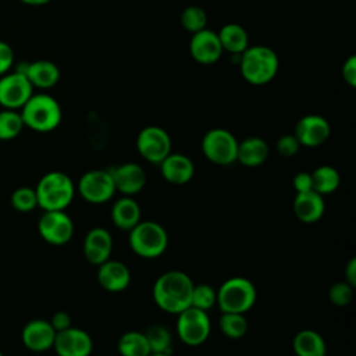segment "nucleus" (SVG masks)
<instances>
[{"instance_id": "nucleus-11", "label": "nucleus", "mask_w": 356, "mask_h": 356, "mask_svg": "<svg viewBox=\"0 0 356 356\" xmlns=\"http://www.w3.org/2000/svg\"><path fill=\"white\" fill-rule=\"evenodd\" d=\"M42 239L50 245H65L74 235V222L65 210L44 211L38 221Z\"/></svg>"}, {"instance_id": "nucleus-8", "label": "nucleus", "mask_w": 356, "mask_h": 356, "mask_svg": "<svg viewBox=\"0 0 356 356\" xmlns=\"http://www.w3.org/2000/svg\"><path fill=\"white\" fill-rule=\"evenodd\" d=\"M177 316V332L185 345L197 346L207 341L211 331L207 312L189 306Z\"/></svg>"}, {"instance_id": "nucleus-21", "label": "nucleus", "mask_w": 356, "mask_h": 356, "mask_svg": "<svg viewBox=\"0 0 356 356\" xmlns=\"http://www.w3.org/2000/svg\"><path fill=\"white\" fill-rule=\"evenodd\" d=\"M325 202L323 195L316 191L296 193L293 199V213L296 218L306 224H313L324 216Z\"/></svg>"}, {"instance_id": "nucleus-1", "label": "nucleus", "mask_w": 356, "mask_h": 356, "mask_svg": "<svg viewBox=\"0 0 356 356\" xmlns=\"http://www.w3.org/2000/svg\"><path fill=\"white\" fill-rule=\"evenodd\" d=\"M192 288L193 281L186 273L170 270L154 281L153 299L161 310L178 314L191 306Z\"/></svg>"}, {"instance_id": "nucleus-13", "label": "nucleus", "mask_w": 356, "mask_h": 356, "mask_svg": "<svg viewBox=\"0 0 356 356\" xmlns=\"http://www.w3.org/2000/svg\"><path fill=\"white\" fill-rule=\"evenodd\" d=\"M53 349L58 356H89L93 350V341L85 330L71 325L56 332Z\"/></svg>"}, {"instance_id": "nucleus-28", "label": "nucleus", "mask_w": 356, "mask_h": 356, "mask_svg": "<svg viewBox=\"0 0 356 356\" xmlns=\"http://www.w3.org/2000/svg\"><path fill=\"white\" fill-rule=\"evenodd\" d=\"M312 174V182H313V191H316L320 195H328L338 189L341 177L337 168L332 165H320L317 167Z\"/></svg>"}, {"instance_id": "nucleus-18", "label": "nucleus", "mask_w": 356, "mask_h": 356, "mask_svg": "<svg viewBox=\"0 0 356 356\" xmlns=\"http://www.w3.org/2000/svg\"><path fill=\"white\" fill-rule=\"evenodd\" d=\"M113 250V236L108 229L103 227H95L88 231L83 239V256L95 266H100L107 261Z\"/></svg>"}, {"instance_id": "nucleus-43", "label": "nucleus", "mask_w": 356, "mask_h": 356, "mask_svg": "<svg viewBox=\"0 0 356 356\" xmlns=\"http://www.w3.org/2000/svg\"><path fill=\"white\" fill-rule=\"evenodd\" d=\"M149 356H171V353H150Z\"/></svg>"}, {"instance_id": "nucleus-16", "label": "nucleus", "mask_w": 356, "mask_h": 356, "mask_svg": "<svg viewBox=\"0 0 356 356\" xmlns=\"http://www.w3.org/2000/svg\"><path fill=\"white\" fill-rule=\"evenodd\" d=\"M108 171L111 174L115 192H121L124 196H134L146 185V172L136 163H122Z\"/></svg>"}, {"instance_id": "nucleus-5", "label": "nucleus", "mask_w": 356, "mask_h": 356, "mask_svg": "<svg viewBox=\"0 0 356 356\" xmlns=\"http://www.w3.org/2000/svg\"><path fill=\"white\" fill-rule=\"evenodd\" d=\"M257 298L254 284L245 277H232L222 282L217 291V305L222 313L249 312Z\"/></svg>"}, {"instance_id": "nucleus-27", "label": "nucleus", "mask_w": 356, "mask_h": 356, "mask_svg": "<svg viewBox=\"0 0 356 356\" xmlns=\"http://www.w3.org/2000/svg\"><path fill=\"white\" fill-rule=\"evenodd\" d=\"M117 349L121 356H149L150 348L145 332L142 331H127L117 342Z\"/></svg>"}, {"instance_id": "nucleus-19", "label": "nucleus", "mask_w": 356, "mask_h": 356, "mask_svg": "<svg viewBox=\"0 0 356 356\" xmlns=\"http://www.w3.org/2000/svg\"><path fill=\"white\" fill-rule=\"evenodd\" d=\"M159 165L163 178L172 185H185L195 174L193 161L182 153H170Z\"/></svg>"}, {"instance_id": "nucleus-25", "label": "nucleus", "mask_w": 356, "mask_h": 356, "mask_svg": "<svg viewBox=\"0 0 356 356\" xmlns=\"http://www.w3.org/2000/svg\"><path fill=\"white\" fill-rule=\"evenodd\" d=\"M222 51L239 56L249 47V36L246 29L235 22H228L217 32Z\"/></svg>"}, {"instance_id": "nucleus-14", "label": "nucleus", "mask_w": 356, "mask_h": 356, "mask_svg": "<svg viewBox=\"0 0 356 356\" xmlns=\"http://www.w3.org/2000/svg\"><path fill=\"white\" fill-rule=\"evenodd\" d=\"M331 134L330 122L317 114H307L302 117L296 125L293 135L299 140L300 146L318 147L324 145Z\"/></svg>"}, {"instance_id": "nucleus-31", "label": "nucleus", "mask_w": 356, "mask_h": 356, "mask_svg": "<svg viewBox=\"0 0 356 356\" xmlns=\"http://www.w3.org/2000/svg\"><path fill=\"white\" fill-rule=\"evenodd\" d=\"M24 121L17 110L4 108L0 111V140H11L24 129Z\"/></svg>"}, {"instance_id": "nucleus-29", "label": "nucleus", "mask_w": 356, "mask_h": 356, "mask_svg": "<svg viewBox=\"0 0 356 356\" xmlns=\"http://www.w3.org/2000/svg\"><path fill=\"white\" fill-rule=\"evenodd\" d=\"M143 332L152 353H171L172 337L167 327L161 324H153Z\"/></svg>"}, {"instance_id": "nucleus-33", "label": "nucleus", "mask_w": 356, "mask_h": 356, "mask_svg": "<svg viewBox=\"0 0 356 356\" xmlns=\"http://www.w3.org/2000/svg\"><path fill=\"white\" fill-rule=\"evenodd\" d=\"M214 305H217V291L207 284H193L191 306L203 312H209Z\"/></svg>"}, {"instance_id": "nucleus-38", "label": "nucleus", "mask_w": 356, "mask_h": 356, "mask_svg": "<svg viewBox=\"0 0 356 356\" xmlns=\"http://www.w3.org/2000/svg\"><path fill=\"white\" fill-rule=\"evenodd\" d=\"M342 79L345 83H348L350 88L356 86V56H349L341 68Z\"/></svg>"}, {"instance_id": "nucleus-15", "label": "nucleus", "mask_w": 356, "mask_h": 356, "mask_svg": "<svg viewBox=\"0 0 356 356\" xmlns=\"http://www.w3.org/2000/svg\"><path fill=\"white\" fill-rule=\"evenodd\" d=\"M189 53L199 64L210 65L217 63L222 56V47L217 32L204 28L196 33H192Z\"/></svg>"}, {"instance_id": "nucleus-39", "label": "nucleus", "mask_w": 356, "mask_h": 356, "mask_svg": "<svg viewBox=\"0 0 356 356\" xmlns=\"http://www.w3.org/2000/svg\"><path fill=\"white\" fill-rule=\"evenodd\" d=\"M293 189L296 191V193H303V192H309L313 191V182H312V174L307 171H299L295 177H293Z\"/></svg>"}, {"instance_id": "nucleus-2", "label": "nucleus", "mask_w": 356, "mask_h": 356, "mask_svg": "<svg viewBox=\"0 0 356 356\" xmlns=\"http://www.w3.org/2000/svg\"><path fill=\"white\" fill-rule=\"evenodd\" d=\"M238 57L241 75L250 85L261 86L271 82L280 68L277 53L264 44L249 46Z\"/></svg>"}, {"instance_id": "nucleus-22", "label": "nucleus", "mask_w": 356, "mask_h": 356, "mask_svg": "<svg viewBox=\"0 0 356 356\" xmlns=\"http://www.w3.org/2000/svg\"><path fill=\"white\" fill-rule=\"evenodd\" d=\"M33 88L50 89L60 79L58 67L49 60H36L21 70Z\"/></svg>"}, {"instance_id": "nucleus-20", "label": "nucleus", "mask_w": 356, "mask_h": 356, "mask_svg": "<svg viewBox=\"0 0 356 356\" xmlns=\"http://www.w3.org/2000/svg\"><path fill=\"white\" fill-rule=\"evenodd\" d=\"M97 267V281L103 289L108 292H121L128 288L131 282V271L124 263L108 259Z\"/></svg>"}, {"instance_id": "nucleus-12", "label": "nucleus", "mask_w": 356, "mask_h": 356, "mask_svg": "<svg viewBox=\"0 0 356 356\" xmlns=\"http://www.w3.org/2000/svg\"><path fill=\"white\" fill-rule=\"evenodd\" d=\"M32 95L33 86L21 70L0 76V106L3 108L18 110Z\"/></svg>"}, {"instance_id": "nucleus-40", "label": "nucleus", "mask_w": 356, "mask_h": 356, "mask_svg": "<svg viewBox=\"0 0 356 356\" xmlns=\"http://www.w3.org/2000/svg\"><path fill=\"white\" fill-rule=\"evenodd\" d=\"M49 321H50V324H51V327L54 328L56 332L67 330L68 327L72 325L71 324V316L67 312H63V310L56 312Z\"/></svg>"}, {"instance_id": "nucleus-3", "label": "nucleus", "mask_w": 356, "mask_h": 356, "mask_svg": "<svg viewBox=\"0 0 356 356\" xmlns=\"http://www.w3.org/2000/svg\"><path fill=\"white\" fill-rule=\"evenodd\" d=\"M35 192L38 206L44 211L65 210L74 199L75 185L65 172L50 171L39 179Z\"/></svg>"}, {"instance_id": "nucleus-36", "label": "nucleus", "mask_w": 356, "mask_h": 356, "mask_svg": "<svg viewBox=\"0 0 356 356\" xmlns=\"http://www.w3.org/2000/svg\"><path fill=\"white\" fill-rule=\"evenodd\" d=\"M277 152L282 156V157H292L295 156L299 149H300V143L296 139V136L293 134H285L282 135L278 140H277Z\"/></svg>"}, {"instance_id": "nucleus-24", "label": "nucleus", "mask_w": 356, "mask_h": 356, "mask_svg": "<svg viewBox=\"0 0 356 356\" xmlns=\"http://www.w3.org/2000/svg\"><path fill=\"white\" fill-rule=\"evenodd\" d=\"M110 216L118 229L129 231L140 221V207L132 196H122L111 206Z\"/></svg>"}, {"instance_id": "nucleus-42", "label": "nucleus", "mask_w": 356, "mask_h": 356, "mask_svg": "<svg viewBox=\"0 0 356 356\" xmlns=\"http://www.w3.org/2000/svg\"><path fill=\"white\" fill-rule=\"evenodd\" d=\"M19 1L24 4H28V6H44V4L50 3L51 0H19Z\"/></svg>"}, {"instance_id": "nucleus-7", "label": "nucleus", "mask_w": 356, "mask_h": 356, "mask_svg": "<svg viewBox=\"0 0 356 356\" xmlns=\"http://www.w3.org/2000/svg\"><path fill=\"white\" fill-rule=\"evenodd\" d=\"M204 157L217 165H231L236 161L238 140L228 129L213 128L202 139Z\"/></svg>"}, {"instance_id": "nucleus-26", "label": "nucleus", "mask_w": 356, "mask_h": 356, "mask_svg": "<svg viewBox=\"0 0 356 356\" xmlns=\"http://www.w3.org/2000/svg\"><path fill=\"white\" fill-rule=\"evenodd\" d=\"M296 356H325L327 345L324 338L314 330H300L292 341Z\"/></svg>"}, {"instance_id": "nucleus-41", "label": "nucleus", "mask_w": 356, "mask_h": 356, "mask_svg": "<svg viewBox=\"0 0 356 356\" xmlns=\"http://www.w3.org/2000/svg\"><path fill=\"white\" fill-rule=\"evenodd\" d=\"M345 281L352 286L356 285V259L352 257L345 266Z\"/></svg>"}, {"instance_id": "nucleus-44", "label": "nucleus", "mask_w": 356, "mask_h": 356, "mask_svg": "<svg viewBox=\"0 0 356 356\" xmlns=\"http://www.w3.org/2000/svg\"><path fill=\"white\" fill-rule=\"evenodd\" d=\"M0 356H3V353H1V350H0Z\"/></svg>"}, {"instance_id": "nucleus-10", "label": "nucleus", "mask_w": 356, "mask_h": 356, "mask_svg": "<svg viewBox=\"0 0 356 356\" xmlns=\"http://www.w3.org/2000/svg\"><path fill=\"white\" fill-rule=\"evenodd\" d=\"M78 192L83 200L93 204L108 202L115 193V186H114L110 171L107 170L86 171L79 178Z\"/></svg>"}, {"instance_id": "nucleus-4", "label": "nucleus", "mask_w": 356, "mask_h": 356, "mask_svg": "<svg viewBox=\"0 0 356 356\" xmlns=\"http://www.w3.org/2000/svg\"><path fill=\"white\" fill-rule=\"evenodd\" d=\"M24 125L36 132H50L56 129L63 118V111L58 102L47 95H32L21 107Z\"/></svg>"}, {"instance_id": "nucleus-9", "label": "nucleus", "mask_w": 356, "mask_h": 356, "mask_svg": "<svg viewBox=\"0 0 356 356\" xmlns=\"http://www.w3.org/2000/svg\"><path fill=\"white\" fill-rule=\"evenodd\" d=\"M171 138L161 127L149 125L138 134V153L152 164H160L171 153Z\"/></svg>"}, {"instance_id": "nucleus-32", "label": "nucleus", "mask_w": 356, "mask_h": 356, "mask_svg": "<svg viewBox=\"0 0 356 356\" xmlns=\"http://www.w3.org/2000/svg\"><path fill=\"white\" fill-rule=\"evenodd\" d=\"M179 21L185 31H188L189 33H196L206 28L207 14L199 6H188L182 10Z\"/></svg>"}, {"instance_id": "nucleus-34", "label": "nucleus", "mask_w": 356, "mask_h": 356, "mask_svg": "<svg viewBox=\"0 0 356 356\" xmlns=\"http://www.w3.org/2000/svg\"><path fill=\"white\" fill-rule=\"evenodd\" d=\"M11 206L21 213L32 211L35 207H38V197L35 189L28 186L17 188L11 195Z\"/></svg>"}, {"instance_id": "nucleus-23", "label": "nucleus", "mask_w": 356, "mask_h": 356, "mask_svg": "<svg viewBox=\"0 0 356 356\" xmlns=\"http://www.w3.org/2000/svg\"><path fill=\"white\" fill-rule=\"evenodd\" d=\"M270 149L267 142L259 136H249L238 142L236 161L246 167H259L268 159Z\"/></svg>"}, {"instance_id": "nucleus-6", "label": "nucleus", "mask_w": 356, "mask_h": 356, "mask_svg": "<svg viewBox=\"0 0 356 356\" xmlns=\"http://www.w3.org/2000/svg\"><path fill=\"white\" fill-rule=\"evenodd\" d=\"M129 232V248L145 259L161 256L168 246V235L163 225L156 221H139Z\"/></svg>"}, {"instance_id": "nucleus-17", "label": "nucleus", "mask_w": 356, "mask_h": 356, "mask_svg": "<svg viewBox=\"0 0 356 356\" xmlns=\"http://www.w3.org/2000/svg\"><path fill=\"white\" fill-rule=\"evenodd\" d=\"M56 331L50 321L43 318H35L28 321L21 332L22 343L26 349L40 353L53 348Z\"/></svg>"}, {"instance_id": "nucleus-30", "label": "nucleus", "mask_w": 356, "mask_h": 356, "mask_svg": "<svg viewBox=\"0 0 356 356\" xmlns=\"http://www.w3.org/2000/svg\"><path fill=\"white\" fill-rule=\"evenodd\" d=\"M218 327L227 338L239 339L248 331V320L239 313H222L218 320Z\"/></svg>"}, {"instance_id": "nucleus-37", "label": "nucleus", "mask_w": 356, "mask_h": 356, "mask_svg": "<svg viewBox=\"0 0 356 356\" xmlns=\"http://www.w3.org/2000/svg\"><path fill=\"white\" fill-rule=\"evenodd\" d=\"M14 64V50L7 43L0 40V76L10 72Z\"/></svg>"}, {"instance_id": "nucleus-35", "label": "nucleus", "mask_w": 356, "mask_h": 356, "mask_svg": "<svg viewBox=\"0 0 356 356\" xmlns=\"http://www.w3.org/2000/svg\"><path fill=\"white\" fill-rule=\"evenodd\" d=\"M353 288L346 281H338L332 284L328 289V299L334 306L343 307L348 306L353 298Z\"/></svg>"}]
</instances>
